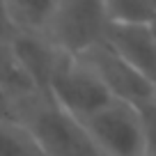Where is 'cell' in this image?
<instances>
[{"mask_svg": "<svg viewBox=\"0 0 156 156\" xmlns=\"http://www.w3.org/2000/svg\"><path fill=\"white\" fill-rule=\"evenodd\" d=\"M151 99H154V103H156V83H154V90H151Z\"/></svg>", "mask_w": 156, "mask_h": 156, "instance_id": "cell-16", "label": "cell"}, {"mask_svg": "<svg viewBox=\"0 0 156 156\" xmlns=\"http://www.w3.org/2000/svg\"><path fill=\"white\" fill-rule=\"evenodd\" d=\"M0 122H19V108L12 97L0 90Z\"/></svg>", "mask_w": 156, "mask_h": 156, "instance_id": "cell-13", "label": "cell"}, {"mask_svg": "<svg viewBox=\"0 0 156 156\" xmlns=\"http://www.w3.org/2000/svg\"><path fill=\"white\" fill-rule=\"evenodd\" d=\"M108 23L115 25H149L156 9L149 0H101Z\"/></svg>", "mask_w": 156, "mask_h": 156, "instance_id": "cell-10", "label": "cell"}, {"mask_svg": "<svg viewBox=\"0 0 156 156\" xmlns=\"http://www.w3.org/2000/svg\"><path fill=\"white\" fill-rule=\"evenodd\" d=\"M0 90L16 103L37 94L34 85L30 83L28 73L23 71L14 48H12V41H0Z\"/></svg>", "mask_w": 156, "mask_h": 156, "instance_id": "cell-9", "label": "cell"}, {"mask_svg": "<svg viewBox=\"0 0 156 156\" xmlns=\"http://www.w3.org/2000/svg\"><path fill=\"white\" fill-rule=\"evenodd\" d=\"M60 0H5L16 34H44L48 30Z\"/></svg>", "mask_w": 156, "mask_h": 156, "instance_id": "cell-8", "label": "cell"}, {"mask_svg": "<svg viewBox=\"0 0 156 156\" xmlns=\"http://www.w3.org/2000/svg\"><path fill=\"white\" fill-rule=\"evenodd\" d=\"M103 44L112 48L129 67L145 76L151 85L156 83V46L149 25H115L108 23Z\"/></svg>", "mask_w": 156, "mask_h": 156, "instance_id": "cell-6", "label": "cell"}, {"mask_svg": "<svg viewBox=\"0 0 156 156\" xmlns=\"http://www.w3.org/2000/svg\"><path fill=\"white\" fill-rule=\"evenodd\" d=\"M142 126V142H145V156H156V103L154 99L138 106Z\"/></svg>", "mask_w": 156, "mask_h": 156, "instance_id": "cell-12", "label": "cell"}, {"mask_svg": "<svg viewBox=\"0 0 156 156\" xmlns=\"http://www.w3.org/2000/svg\"><path fill=\"white\" fill-rule=\"evenodd\" d=\"M78 60L99 78V83L106 87V92L112 99L131 106H142L145 101L151 99V90L154 85L147 80L145 76L136 71L133 67H129L112 48H108L106 44H97L90 51L78 55Z\"/></svg>", "mask_w": 156, "mask_h": 156, "instance_id": "cell-5", "label": "cell"}, {"mask_svg": "<svg viewBox=\"0 0 156 156\" xmlns=\"http://www.w3.org/2000/svg\"><path fill=\"white\" fill-rule=\"evenodd\" d=\"M0 156H39V151L19 122H0Z\"/></svg>", "mask_w": 156, "mask_h": 156, "instance_id": "cell-11", "label": "cell"}, {"mask_svg": "<svg viewBox=\"0 0 156 156\" xmlns=\"http://www.w3.org/2000/svg\"><path fill=\"white\" fill-rule=\"evenodd\" d=\"M12 48H14L23 71L28 73L30 83L34 85V90L44 94L62 51L55 48L44 34H21V32L14 34Z\"/></svg>", "mask_w": 156, "mask_h": 156, "instance_id": "cell-7", "label": "cell"}, {"mask_svg": "<svg viewBox=\"0 0 156 156\" xmlns=\"http://www.w3.org/2000/svg\"><path fill=\"white\" fill-rule=\"evenodd\" d=\"M19 124L28 131L39 156H103L85 126L37 92L16 103Z\"/></svg>", "mask_w": 156, "mask_h": 156, "instance_id": "cell-1", "label": "cell"}, {"mask_svg": "<svg viewBox=\"0 0 156 156\" xmlns=\"http://www.w3.org/2000/svg\"><path fill=\"white\" fill-rule=\"evenodd\" d=\"M108 21L101 0H60L46 39L58 51L78 58L92 46L101 44Z\"/></svg>", "mask_w": 156, "mask_h": 156, "instance_id": "cell-3", "label": "cell"}, {"mask_svg": "<svg viewBox=\"0 0 156 156\" xmlns=\"http://www.w3.org/2000/svg\"><path fill=\"white\" fill-rule=\"evenodd\" d=\"M44 94L80 124L112 101L106 87L99 83V78L78 58L67 53L60 55Z\"/></svg>", "mask_w": 156, "mask_h": 156, "instance_id": "cell-2", "label": "cell"}, {"mask_svg": "<svg viewBox=\"0 0 156 156\" xmlns=\"http://www.w3.org/2000/svg\"><path fill=\"white\" fill-rule=\"evenodd\" d=\"M149 30H151V39H154V46H156V19L149 23Z\"/></svg>", "mask_w": 156, "mask_h": 156, "instance_id": "cell-15", "label": "cell"}, {"mask_svg": "<svg viewBox=\"0 0 156 156\" xmlns=\"http://www.w3.org/2000/svg\"><path fill=\"white\" fill-rule=\"evenodd\" d=\"M14 34H16V30H14V25H12V21H9L5 0H0V41H12Z\"/></svg>", "mask_w": 156, "mask_h": 156, "instance_id": "cell-14", "label": "cell"}, {"mask_svg": "<svg viewBox=\"0 0 156 156\" xmlns=\"http://www.w3.org/2000/svg\"><path fill=\"white\" fill-rule=\"evenodd\" d=\"M149 2H151V5H154V9H156V0H149Z\"/></svg>", "mask_w": 156, "mask_h": 156, "instance_id": "cell-17", "label": "cell"}, {"mask_svg": "<svg viewBox=\"0 0 156 156\" xmlns=\"http://www.w3.org/2000/svg\"><path fill=\"white\" fill-rule=\"evenodd\" d=\"M83 126L103 156H145L140 115L131 103L112 99Z\"/></svg>", "mask_w": 156, "mask_h": 156, "instance_id": "cell-4", "label": "cell"}]
</instances>
